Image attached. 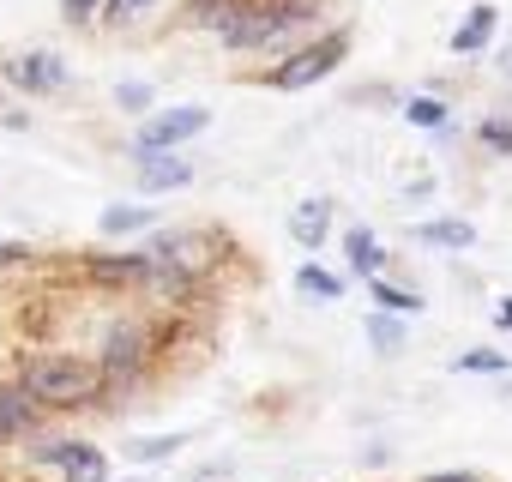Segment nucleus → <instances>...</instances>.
<instances>
[{
  "label": "nucleus",
  "instance_id": "obj_1",
  "mask_svg": "<svg viewBox=\"0 0 512 482\" xmlns=\"http://www.w3.org/2000/svg\"><path fill=\"white\" fill-rule=\"evenodd\" d=\"M19 386L31 392V404H37L43 416H49V410H85V404H103V398H109L103 368L85 362V356H67V350H37V356H25Z\"/></svg>",
  "mask_w": 512,
  "mask_h": 482
},
{
  "label": "nucleus",
  "instance_id": "obj_2",
  "mask_svg": "<svg viewBox=\"0 0 512 482\" xmlns=\"http://www.w3.org/2000/svg\"><path fill=\"white\" fill-rule=\"evenodd\" d=\"M326 13V0H235V13L217 25L223 49L260 55V49H284L296 31H308Z\"/></svg>",
  "mask_w": 512,
  "mask_h": 482
},
{
  "label": "nucleus",
  "instance_id": "obj_3",
  "mask_svg": "<svg viewBox=\"0 0 512 482\" xmlns=\"http://www.w3.org/2000/svg\"><path fill=\"white\" fill-rule=\"evenodd\" d=\"M139 254L151 260V284H157V290H193V284L217 266L223 241L205 235V229H163V235L145 241Z\"/></svg>",
  "mask_w": 512,
  "mask_h": 482
},
{
  "label": "nucleus",
  "instance_id": "obj_4",
  "mask_svg": "<svg viewBox=\"0 0 512 482\" xmlns=\"http://www.w3.org/2000/svg\"><path fill=\"white\" fill-rule=\"evenodd\" d=\"M344 55H350V37H344V31H326V37L290 49V55L266 73V85H272V91H308V85H320L326 73H338Z\"/></svg>",
  "mask_w": 512,
  "mask_h": 482
},
{
  "label": "nucleus",
  "instance_id": "obj_5",
  "mask_svg": "<svg viewBox=\"0 0 512 482\" xmlns=\"http://www.w3.org/2000/svg\"><path fill=\"white\" fill-rule=\"evenodd\" d=\"M145 356H151V326L145 320H115L103 332V350H97V368L109 386H127L145 374Z\"/></svg>",
  "mask_w": 512,
  "mask_h": 482
},
{
  "label": "nucleus",
  "instance_id": "obj_6",
  "mask_svg": "<svg viewBox=\"0 0 512 482\" xmlns=\"http://www.w3.org/2000/svg\"><path fill=\"white\" fill-rule=\"evenodd\" d=\"M0 85H13L25 97H49L67 85V61L55 49H19V55H0Z\"/></svg>",
  "mask_w": 512,
  "mask_h": 482
},
{
  "label": "nucleus",
  "instance_id": "obj_7",
  "mask_svg": "<svg viewBox=\"0 0 512 482\" xmlns=\"http://www.w3.org/2000/svg\"><path fill=\"white\" fill-rule=\"evenodd\" d=\"M205 127H211V109H199V103L157 109V115H145V127H139L133 151H139V157H151V151H175V145H187V139H193V133H205Z\"/></svg>",
  "mask_w": 512,
  "mask_h": 482
},
{
  "label": "nucleus",
  "instance_id": "obj_8",
  "mask_svg": "<svg viewBox=\"0 0 512 482\" xmlns=\"http://www.w3.org/2000/svg\"><path fill=\"white\" fill-rule=\"evenodd\" d=\"M37 464H55L67 482H109V458H103L91 440L49 434V440H37Z\"/></svg>",
  "mask_w": 512,
  "mask_h": 482
},
{
  "label": "nucleus",
  "instance_id": "obj_9",
  "mask_svg": "<svg viewBox=\"0 0 512 482\" xmlns=\"http://www.w3.org/2000/svg\"><path fill=\"white\" fill-rule=\"evenodd\" d=\"M37 422H43V410L31 404V392L13 380V386H0V446H13V440H25V434H37Z\"/></svg>",
  "mask_w": 512,
  "mask_h": 482
},
{
  "label": "nucleus",
  "instance_id": "obj_10",
  "mask_svg": "<svg viewBox=\"0 0 512 482\" xmlns=\"http://www.w3.org/2000/svg\"><path fill=\"white\" fill-rule=\"evenodd\" d=\"M85 272H91V284H103V290L151 284V260H145V254H97V260H85Z\"/></svg>",
  "mask_w": 512,
  "mask_h": 482
},
{
  "label": "nucleus",
  "instance_id": "obj_11",
  "mask_svg": "<svg viewBox=\"0 0 512 482\" xmlns=\"http://www.w3.org/2000/svg\"><path fill=\"white\" fill-rule=\"evenodd\" d=\"M187 181H193V163H187V157H175V151L139 157V187H145V193H175V187H187Z\"/></svg>",
  "mask_w": 512,
  "mask_h": 482
},
{
  "label": "nucleus",
  "instance_id": "obj_12",
  "mask_svg": "<svg viewBox=\"0 0 512 482\" xmlns=\"http://www.w3.org/2000/svg\"><path fill=\"white\" fill-rule=\"evenodd\" d=\"M494 25H500V13H494V7H470V19L452 31V55H476V49H488Z\"/></svg>",
  "mask_w": 512,
  "mask_h": 482
},
{
  "label": "nucleus",
  "instance_id": "obj_13",
  "mask_svg": "<svg viewBox=\"0 0 512 482\" xmlns=\"http://www.w3.org/2000/svg\"><path fill=\"white\" fill-rule=\"evenodd\" d=\"M326 223H332V199H308V205L290 217V229H296L302 248H320V241H326Z\"/></svg>",
  "mask_w": 512,
  "mask_h": 482
},
{
  "label": "nucleus",
  "instance_id": "obj_14",
  "mask_svg": "<svg viewBox=\"0 0 512 482\" xmlns=\"http://www.w3.org/2000/svg\"><path fill=\"white\" fill-rule=\"evenodd\" d=\"M157 223V211L151 205H109L103 217H97V229L103 235H139V229H151Z\"/></svg>",
  "mask_w": 512,
  "mask_h": 482
},
{
  "label": "nucleus",
  "instance_id": "obj_15",
  "mask_svg": "<svg viewBox=\"0 0 512 482\" xmlns=\"http://www.w3.org/2000/svg\"><path fill=\"white\" fill-rule=\"evenodd\" d=\"M416 235H422V241H434V248H470V241H476V229H470V223H458V217L416 223Z\"/></svg>",
  "mask_w": 512,
  "mask_h": 482
},
{
  "label": "nucleus",
  "instance_id": "obj_16",
  "mask_svg": "<svg viewBox=\"0 0 512 482\" xmlns=\"http://www.w3.org/2000/svg\"><path fill=\"white\" fill-rule=\"evenodd\" d=\"M163 0H103V19L97 25H109V31H127V25H139L145 13H157Z\"/></svg>",
  "mask_w": 512,
  "mask_h": 482
},
{
  "label": "nucleus",
  "instance_id": "obj_17",
  "mask_svg": "<svg viewBox=\"0 0 512 482\" xmlns=\"http://www.w3.org/2000/svg\"><path fill=\"white\" fill-rule=\"evenodd\" d=\"M296 284H302L308 296H320V302H338V296H344V272H326V266H302Z\"/></svg>",
  "mask_w": 512,
  "mask_h": 482
},
{
  "label": "nucleus",
  "instance_id": "obj_18",
  "mask_svg": "<svg viewBox=\"0 0 512 482\" xmlns=\"http://www.w3.org/2000/svg\"><path fill=\"white\" fill-rule=\"evenodd\" d=\"M350 266H356L362 278H380V241H374L368 229H350Z\"/></svg>",
  "mask_w": 512,
  "mask_h": 482
},
{
  "label": "nucleus",
  "instance_id": "obj_19",
  "mask_svg": "<svg viewBox=\"0 0 512 482\" xmlns=\"http://www.w3.org/2000/svg\"><path fill=\"white\" fill-rule=\"evenodd\" d=\"M368 290H374V302L392 308V314H416V308H422L416 290H398V284H386V278H368Z\"/></svg>",
  "mask_w": 512,
  "mask_h": 482
},
{
  "label": "nucleus",
  "instance_id": "obj_20",
  "mask_svg": "<svg viewBox=\"0 0 512 482\" xmlns=\"http://www.w3.org/2000/svg\"><path fill=\"white\" fill-rule=\"evenodd\" d=\"M229 13H235V0H187V19H193L199 31H217Z\"/></svg>",
  "mask_w": 512,
  "mask_h": 482
},
{
  "label": "nucleus",
  "instance_id": "obj_21",
  "mask_svg": "<svg viewBox=\"0 0 512 482\" xmlns=\"http://www.w3.org/2000/svg\"><path fill=\"white\" fill-rule=\"evenodd\" d=\"M368 344H374V350H404V326L386 320V308H380V314L368 320Z\"/></svg>",
  "mask_w": 512,
  "mask_h": 482
},
{
  "label": "nucleus",
  "instance_id": "obj_22",
  "mask_svg": "<svg viewBox=\"0 0 512 482\" xmlns=\"http://www.w3.org/2000/svg\"><path fill=\"white\" fill-rule=\"evenodd\" d=\"M458 374H506V356L500 350H464L458 356Z\"/></svg>",
  "mask_w": 512,
  "mask_h": 482
},
{
  "label": "nucleus",
  "instance_id": "obj_23",
  "mask_svg": "<svg viewBox=\"0 0 512 482\" xmlns=\"http://www.w3.org/2000/svg\"><path fill=\"white\" fill-rule=\"evenodd\" d=\"M61 19H67L73 31H85V25L103 19V0H61Z\"/></svg>",
  "mask_w": 512,
  "mask_h": 482
},
{
  "label": "nucleus",
  "instance_id": "obj_24",
  "mask_svg": "<svg viewBox=\"0 0 512 482\" xmlns=\"http://www.w3.org/2000/svg\"><path fill=\"white\" fill-rule=\"evenodd\" d=\"M115 103H121L127 115H145V109H151V85H139V79H127V85H115Z\"/></svg>",
  "mask_w": 512,
  "mask_h": 482
},
{
  "label": "nucleus",
  "instance_id": "obj_25",
  "mask_svg": "<svg viewBox=\"0 0 512 482\" xmlns=\"http://www.w3.org/2000/svg\"><path fill=\"white\" fill-rule=\"evenodd\" d=\"M404 115H410L416 127H446V103H440V97H416Z\"/></svg>",
  "mask_w": 512,
  "mask_h": 482
},
{
  "label": "nucleus",
  "instance_id": "obj_26",
  "mask_svg": "<svg viewBox=\"0 0 512 482\" xmlns=\"http://www.w3.org/2000/svg\"><path fill=\"white\" fill-rule=\"evenodd\" d=\"M187 440L181 434H157V440H133V458H175Z\"/></svg>",
  "mask_w": 512,
  "mask_h": 482
},
{
  "label": "nucleus",
  "instance_id": "obj_27",
  "mask_svg": "<svg viewBox=\"0 0 512 482\" xmlns=\"http://www.w3.org/2000/svg\"><path fill=\"white\" fill-rule=\"evenodd\" d=\"M482 145L506 157V151H512V127H506V121H482Z\"/></svg>",
  "mask_w": 512,
  "mask_h": 482
},
{
  "label": "nucleus",
  "instance_id": "obj_28",
  "mask_svg": "<svg viewBox=\"0 0 512 482\" xmlns=\"http://www.w3.org/2000/svg\"><path fill=\"white\" fill-rule=\"evenodd\" d=\"M37 248H25V241H0V266H31Z\"/></svg>",
  "mask_w": 512,
  "mask_h": 482
},
{
  "label": "nucleus",
  "instance_id": "obj_29",
  "mask_svg": "<svg viewBox=\"0 0 512 482\" xmlns=\"http://www.w3.org/2000/svg\"><path fill=\"white\" fill-rule=\"evenodd\" d=\"M422 482H482L476 470H446V476H422Z\"/></svg>",
  "mask_w": 512,
  "mask_h": 482
},
{
  "label": "nucleus",
  "instance_id": "obj_30",
  "mask_svg": "<svg viewBox=\"0 0 512 482\" xmlns=\"http://www.w3.org/2000/svg\"><path fill=\"white\" fill-rule=\"evenodd\" d=\"M494 314H500L494 326H506V332H512V296H500V308H494Z\"/></svg>",
  "mask_w": 512,
  "mask_h": 482
}]
</instances>
